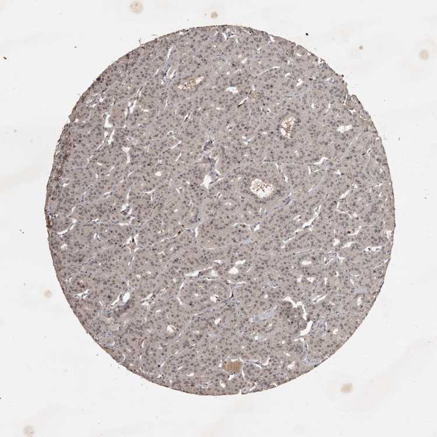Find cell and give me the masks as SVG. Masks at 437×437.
Masks as SVG:
<instances>
[{
    "instance_id": "cell-1",
    "label": "cell",
    "mask_w": 437,
    "mask_h": 437,
    "mask_svg": "<svg viewBox=\"0 0 437 437\" xmlns=\"http://www.w3.org/2000/svg\"><path fill=\"white\" fill-rule=\"evenodd\" d=\"M96 216L95 208L91 203L83 204L75 208L73 216L78 220L82 222L90 221L94 220Z\"/></svg>"
}]
</instances>
